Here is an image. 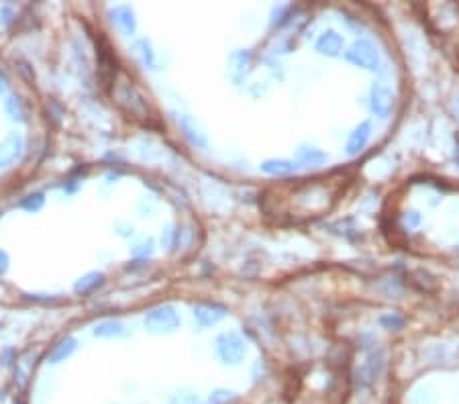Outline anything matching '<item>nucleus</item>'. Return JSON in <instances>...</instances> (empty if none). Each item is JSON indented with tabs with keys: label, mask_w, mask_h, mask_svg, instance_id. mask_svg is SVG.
I'll return each mask as SVG.
<instances>
[{
	"label": "nucleus",
	"mask_w": 459,
	"mask_h": 404,
	"mask_svg": "<svg viewBox=\"0 0 459 404\" xmlns=\"http://www.w3.org/2000/svg\"><path fill=\"white\" fill-rule=\"evenodd\" d=\"M354 182L349 172H331L303 180L278 182L263 190L261 212L272 225H303L329 214Z\"/></svg>",
	"instance_id": "nucleus-1"
},
{
	"label": "nucleus",
	"mask_w": 459,
	"mask_h": 404,
	"mask_svg": "<svg viewBox=\"0 0 459 404\" xmlns=\"http://www.w3.org/2000/svg\"><path fill=\"white\" fill-rule=\"evenodd\" d=\"M422 14V23L429 27L433 39L447 55H459V6L451 2L416 6Z\"/></svg>",
	"instance_id": "nucleus-2"
},
{
	"label": "nucleus",
	"mask_w": 459,
	"mask_h": 404,
	"mask_svg": "<svg viewBox=\"0 0 459 404\" xmlns=\"http://www.w3.org/2000/svg\"><path fill=\"white\" fill-rule=\"evenodd\" d=\"M112 99L116 102V106L135 121L141 123H150L153 121L152 104L147 99L141 94V90L127 78H114L112 82Z\"/></svg>",
	"instance_id": "nucleus-3"
},
{
	"label": "nucleus",
	"mask_w": 459,
	"mask_h": 404,
	"mask_svg": "<svg viewBox=\"0 0 459 404\" xmlns=\"http://www.w3.org/2000/svg\"><path fill=\"white\" fill-rule=\"evenodd\" d=\"M145 327L147 331H152L155 335H161V333H172L180 327V316L176 312L174 306L170 304H161V306H155L152 308L147 314H145Z\"/></svg>",
	"instance_id": "nucleus-4"
},
{
	"label": "nucleus",
	"mask_w": 459,
	"mask_h": 404,
	"mask_svg": "<svg viewBox=\"0 0 459 404\" xmlns=\"http://www.w3.org/2000/svg\"><path fill=\"white\" fill-rule=\"evenodd\" d=\"M216 355L223 363H239L243 357H245V341L241 339V335L233 333V331H227V333H221L216 337Z\"/></svg>",
	"instance_id": "nucleus-5"
},
{
	"label": "nucleus",
	"mask_w": 459,
	"mask_h": 404,
	"mask_svg": "<svg viewBox=\"0 0 459 404\" xmlns=\"http://www.w3.org/2000/svg\"><path fill=\"white\" fill-rule=\"evenodd\" d=\"M345 55H347V59H349L354 65L363 68V70H369V72L378 70V65H380L378 50H376L374 43H369L367 39H359V41H356Z\"/></svg>",
	"instance_id": "nucleus-6"
},
{
	"label": "nucleus",
	"mask_w": 459,
	"mask_h": 404,
	"mask_svg": "<svg viewBox=\"0 0 459 404\" xmlns=\"http://www.w3.org/2000/svg\"><path fill=\"white\" fill-rule=\"evenodd\" d=\"M25 152V139L21 133H8L0 141V168H10L17 163Z\"/></svg>",
	"instance_id": "nucleus-7"
},
{
	"label": "nucleus",
	"mask_w": 459,
	"mask_h": 404,
	"mask_svg": "<svg viewBox=\"0 0 459 404\" xmlns=\"http://www.w3.org/2000/svg\"><path fill=\"white\" fill-rule=\"evenodd\" d=\"M108 17H110V23L127 37H131L135 33V27H137V21H135V12L131 6L127 4H119V6H112L108 10Z\"/></svg>",
	"instance_id": "nucleus-8"
},
{
	"label": "nucleus",
	"mask_w": 459,
	"mask_h": 404,
	"mask_svg": "<svg viewBox=\"0 0 459 404\" xmlns=\"http://www.w3.org/2000/svg\"><path fill=\"white\" fill-rule=\"evenodd\" d=\"M392 104H394V97H392V90L388 86H384V84L374 86V90H371V108H374V112L380 119H386L390 114Z\"/></svg>",
	"instance_id": "nucleus-9"
},
{
	"label": "nucleus",
	"mask_w": 459,
	"mask_h": 404,
	"mask_svg": "<svg viewBox=\"0 0 459 404\" xmlns=\"http://www.w3.org/2000/svg\"><path fill=\"white\" fill-rule=\"evenodd\" d=\"M227 310L218 304H210V303H201L194 306V316L198 321L201 327H212L216 325L221 319H225Z\"/></svg>",
	"instance_id": "nucleus-10"
},
{
	"label": "nucleus",
	"mask_w": 459,
	"mask_h": 404,
	"mask_svg": "<svg viewBox=\"0 0 459 404\" xmlns=\"http://www.w3.org/2000/svg\"><path fill=\"white\" fill-rule=\"evenodd\" d=\"M104 284V274L102 272H90L86 276H82L80 280H76L74 284V292L78 296H90L92 292H96Z\"/></svg>",
	"instance_id": "nucleus-11"
},
{
	"label": "nucleus",
	"mask_w": 459,
	"mask_h": 404,
	"mask_svg": "<svg viewBox=\"0 0 459 404\" xmlns=\"http://www.w3.org/2000/svg\"><path fill=\"white\" fill-rule=\"evenodd\" d=\"M76 347H78V339L76 337H72V335H68V337H61L53 347H51L50 355H48V361L50 363H59V361H65L70 355L76 352Z\"/></svg>",
	"instance_id": "nucleus-12"
},
{
	"label": "nucleus",
	"mask_w": 459,
	"mask_h": 404,
	"mask_svg": "<svg viewBox=\"0 0 459 404\" xmlns=\"http://www.w3.org/2000/svg\"><path fill=\"white\" fill-rule=\"evenodd\" d=\"M316 50L320 51V53H325V55L335 57L343 50V37L339 33H335V31H325L318 37V41H316Z\"/></svg>",
	"instance_id": "nucleus-13"
},
{
	"label": "nucleus",
	"mask_w": 459,
	"mask_h": 404,
	"mask_svg": "<svg viewBox=\"0 0 459 404\" xmlns=\"http://www.w3.org/2000/svg\"><path fill=\"white\" fill-rule=\"evenodd\" d=\"M369 133H371V125L369 123H361L356 131L349 135V139H347V153L349 155H357V153L363 152V148L369 141Z\"/></svg>",
	"instance_id": "nucleus-14"
},
{
	"label": "nucleus",
	"mask_w": 459,
	"mask_h": 404,
	"mask_svg": "<svg viewBox=\"0 0 459 404\" xmlns=\"http://www.w3.org/2000/svg\"><path fill=\"white\" fill-rule=\"evenodd\" d=\"M94 337H102V339H112V337H121L125 333V327L121 321L108 319V321H101L99 325H94L92 329Z\"/></svg>",
	"instance_id": "nucleus-15"
},
{
	"label": "nucleus",
	"mask_w": 459,
	"mask_h": 404,
	"mask_svg": "<svg viewBox=\"0 0 459 404\" xmlns=\"http://www.w3.org/2000/svg\"><path fill=\"white\" fill-rule=\"evenodd\" d=\"M261 170L272 176H284V174H292L296 170V163L290 159H267L263 161Z\"/></svg>",
	"instance_id": "nucleus-16"
},
{
	"label": "nucleus",
	"mask_w": 459,
	"mask_h": 404,
	"mask_svg": "<svg viewBox=\"0 0 459 404\" xmlns=\"http://www.w3.org/2000/svg\"><path fill=\"white\" fill-rule=\"evenodd\" d=\"M4 106H6V112H8V117H10L12 121H25V119H27V110H25L23 101H21L19 97H10Z\"/></svg>",
	"instance_id": "nucleus-17"
},
{
	"label": "nucleus",
	"mask_w": 459,
	"mask_h": 404,
	"mask_svg": "<svg viewBox=\"0 0 459 404\" xmlns=\"http://www.w3.org/2000/svg\"><path fill=\"white\" fill-rule=\"evenodd\" d=\"M135 51H137V55H139V59H141L143 65L153 68V63H155V55H153L152 46H150L147 39H139V41L135 43Z\"/></svg>",
	"instance_id": "nucleus-18"
},
{
	"label": "nucleus",
	"mask_w": 459,
	"mask_h": 404,
	"mask_svg": "<svg viewBox=\"0 0 459 404\" xmlns=\"http://www.w3.org/2000/svg\"><path fill=\"white\" fill-rule=\"evenodd\" d=\"M43 204H45V196H43L41 192H33V194H29V196H25V199L21 201V206H23L25 210H29V212L41 210Z\"/></svg>",
	"instance_id": "nucleus-19"
},
{
	"label": "nucleus",
	"mask_w": 459,
	"mask_h": 404,
	"mask_svg": "<svg viewBox=\"0 0 459 404\" xmlns=\"http://www.w3.org/2000/svg\"><path fill=\"white\" fill-rule=\"evenodd\" d=\"M182 129L186 131L188 139H190V141H192L194 145H204L203 133H201L198 129H194V127H192V121H190V119H184V123H182Z\"/></svg>",
	"instance_id": "nucleus-20"
},
{
	"label": "nucleus",
	"mask_w": 459,
	"mask_h": 404,
	"mask_svg": "<svg viewBox=\"0 0 459 404\" xmlns=\"http://www.w3.org/2000/svg\"><path fill=\"white\" fill-rule=\"evenodd\" d=\"M300 157H303L305 163H320V161L327 159V155L318 152V150H300Z\"/></svg>",
	"instance_id": "nucleus-21"
},
{
	"label": "nucleus",
	"mask_w": 459,
	"mask_h": 404,
	"mask_svg": "<svg viewBox=\"0 0 459 404\" xmlns=\"http://www.w3.org/2000/svg\"><path fill=\"white\" fill-rule=\"evenodd\" d=\"M10 265V259H8V253L0 250V274H4Z\"/></svg>",
	"instance_id": "nucleus-22"
},
{
	"label": "nucleus",
	"mask_w": 459,
	"mask_h": 404,
	"mask_svg": "<svg viewBox=\"0 0 459 404\" xmlns=\"http://www.w3.org/2000/svg\"><path fill=\"white\" fill-rule=\"evenodd\" d=\"M6 17H12V10H10V6H2V8H0V23H2V25L10 23V21H8Z\"/></svg>",
	"instance_id": "nucleus-23"
},
{
	"label": "nucleus",
	"mask_w": 459,
	"mask_h": 404,
	"mask_svg": "<svg viewBox=\"0 0 459 404\" xmlns=\"http://www.w3.org/2000/svg\"><path fill=\"white\" fill-rule=\"evenodd\" d=\"M6 86H8V80L4 78V74L0 72V92H4L6 90Z\"/></svg>",
	"instance_id": "nucleus-24"
}]
</instances>
